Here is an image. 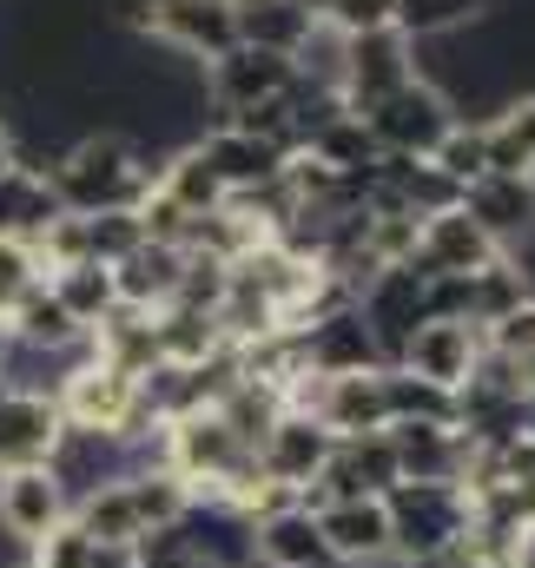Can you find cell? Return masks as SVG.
I'll return each instance as SVG.
<instances>
[{
  "instance_id": "cell-16",
  "label": "cell",
  "mask_w": 535,
  "mask_h": 568,
  "mask_svg": "<svg viewBox=\"0 0 535 568\" xmlns=\"http://www.w3.org/2000/svg\"><path fill=\"white\" fill-rule=\"evenodd\" d=\"M199 145V159L212 165V179L225 185V199L232 192H259V185H271L277 172H284V152L271 140H259V133H245V126H212Z\"/></svg>"
},
{
  "instance_id": "cell-7",
  "label": "cell",
  "mask_w": 535,
  "mask_h": 568,
  "mask_svg": "<svg viewBox=\"0 0 535 568\" xmlns=\"http://www.w3.org/2000/svg\"><path fill=\"white\" fill-rule=\"evenodd\" d=\"M145 33L192 60H225L239 47V13H232V0H152Z\"/></svg>"
},
{
  "instance_id": "cell-17",
  "label": "cell",
  "mask_w": 535,
  "mask_h": 568,
  "mask_svg": "<svg viewBox=\"0 0 535 568\" xmlns=\"http://www.w3.org/2000/svg\"><path fill=\"white\" fill-rule=\"evenodd\" d=\"M252 562L265 568H337L324 529L311 509H277V516H259L252 523Z\"/></svg>"
},
{
  "instance_id": "cell-21",
  "label": "cell",
  "mask_w": 535,
  "mask_h": 568,
  "mask_svg": "<svg viewBox=\"0 0 535 568\" xmlns=\"http://www.w3.org/2000/svg\"><path fill=\"white\" fill-rule=\"evenodd\" d=\"M317 424L331 436H364V429H391L384 410V371H351V377H324L317 397Z\"/></svg>"
},
{
  "instance_id": "cell-22",
  "label": "cell",
  "mask_w": 535,
  "mask_h": 568,
  "mask_svg": "<svg viewBox=\"0 0 535 568\" xmlns=\"http://www.w3.org/2000/svg\"><path fill=\"white\" fill-rule=\"evenodd\" d=\"M483 165L503 172V179H535V93L509 100L483 126Z\"/></svg>"
},
{
  "instance_id": "cell-37",
  "label": "cell",
  "mask_w": 535,
  "mask_h": 568,
  "mask_svg": "<svg viewBox=\"0 0 535 568\" xmlns=\"http://www.w3.org/2000/svg\"><path fill=\"white\" fill-rule=\"evenodd\" d=\"M0 357H7V324H0Z\"/></svg>"
},
{
  "instance_id": "cell-4",
  "label": "cell",
  "mask_w": 535,
  "mask_h": 568,
  "mask_svg": "<svg viewBox=\"0 0 535 568\" xmlns=\"http://www.w3.org/2000/svg\"><path fill=\"white\" fill-rule=\"evenodd\" d=\"M403 80H416V40H403L397 27H377V33H344V80H337V100L344 113H371L377 100H391Z\"/></svg>"
},
{
  "instance_id": "cell-8",
  "label": "cell",
  "mask_w": 535,
  "mask_h": 568,
  "mask_svg": "<svg viewBox=\"0 0 535 568\" xmlns=\"http://www.w3.org/2000/svg\"><path fill=\"white\" fill-rule=\"evenodd\" d=\"M476 357H483V331H476V324L430 317V324L410 331V344H403L397 364L410 377H430V384H443V390H463L470 371H476Z\"/></svg>"
},
{
  "instance_id": "cell-33",
  "label": "cell",
  "mask_w": 535,
  "mask_h": 568,
  "mask_svg": "<svg viewBox=\"0 0 535 568\" xmlns=\"http://www.w3.org/2000/svg\"><path fill=\"white\" fill-rule=\"evenodd\" d=\"M410 568H470V562H463V556L450 549V556H430V562H410Z\"/></svg>"
},
{
  "instance_id": "cell-2",
  "label": "cell",
  "mask_w": 535,
  "mask_h": 568,
  "mask_svg": "<svg viewBox=\"0 0 535 568\" xmlns=\"http://www.w3.org/2000/svg\"><path fill=\"white\" fill-rule=\"evenodd\" d=\"M384 516H391V562H430L450 556L470 536V496L463 483H391L384 489Z\"/></svg>"
},
{
  "instance_id": "cell-6",
  "label": "cell",
  "mask_w": 535,
  "mask_h": 568,
  "mask_svg": "<svg viewBox=\"0 0 535 568\" xmlns=\"http://www.w3.org/2000/svg\"><path fill=\"white\" fill-rule=\"evenodd\" d=\"M291 87V60L284 53H265V47H232L225 60H212L205 73V93L219 106V126H239L252 106H265Z\"/></svg>"
},
{
  "instance_id": "cell-29",
  "label": "cell",
  "mask_w": 535,
  "mask_h": 568,
  "mask_svg": "<svg viewBox=\"0 0 535 568\" xmlns=\"http://www.w3.org/2000/svg\"><path fill=\"white\" fill-rule=\"evenodd\" d=\"M40 278H47V272H40L33 245H13V239H0V324L13 317V304H20V297H27Z\"/></svg>"
},
{
  "instance_id": "cell-20",
  "label": "cell",
  "mask_w": 535,
  "mask_h": 568,
  "mask_svg": "<svg viewBox=\"0 0 535 568\" xmlns=\"http://www.w3.org/2000/svg\"><path fill=\"white\" fill-rule=\"evenodd\" d=\"M179 284H185V245H139L127 252L120 265H113V291H120V304H139V311H165L172 297H179Z\"/></svg>"
},
{
  "instance_id": "cell-36",
  "label": "cell",
  "mask_w": 535,
  "mask_h": 568,
  "mask_svg": "<svg viewBox=\"0 0 535 568\" xmlns=\"http://www.w3.org/2000/svg\"><path fill=\"white\" fill-rule=\"evenodd\" d=\"M7 165H13V152H7V126H0V172H7Z\"/></svg>"
},
{
  "instance_id": "cell-19",
  "label": "cell",
  "mask_w": 535,
  "mask_h": 568,
  "mask_svg": "<svg viewBox=\"0 0 535 568\" xmlns=\"http://www.w3.org/2000/svg\"><path fill=\"white\" fill-rule=\"evenodd\" d=\"M60 212H67V205H60V192L47 185V172H27V165H7V172H0V239L40 245Z\"/></svg>"
},
{
  "instance_id": "cell-28",
  "label": "cell",
  "mask_w": 535,
  "mask_h": 568,
  "mask_svg": "<svg viewBox=\"0 0 535 568\" xmlns=\"http://www.w3.org/2000/svg\"><path fill=\"white\" fill-rule=\"evenodd\" d=\"M430 165L443 172V179H456V185H470V179H483L489 165H483V126H470V120H456L443 140H436V152H430Z\"/></svg>"
},
{
  "instance_id": "cell-26",
  "label": "cell",
  "mask_w": 535,
  "mask_h": 568,
  "mask_svg": "<svg viewBox=\"0 0 535 568\" xmlns=\"http://www.w3.org/2000/svg\"><path fill=\"white\" fill-rule=\"evenodd\" d=\"M483 7H496V0H397V33L403 40H443L456 27H470Z\"/></svg>"
},
{
  "instance_id": "cell-32",
  "label": "cell",
  "mask_w": 535,
  "mask_h": 568,
  "mask_svg": "<svg viewBox=\"0 0 535 568\" xmlns=\"http://www.w3.org/2000/svg\"><path fill=\"white\" fill-rule=\"evenodd\" d=\"M291 7H297V13H311V20H324V13H331L337 0H291Z\"/></svg>"
},
{
  "instance_id": "cell-1",
  "label": "cell",
  "mask_w": 535,
  "mask_h": 568,
  "mask_svg": "<svg viewBox=\"0 0 535 568\" xmlns=\"http://www.w3.org/2000/svg\"><path fill=\"white\" fill-rule=\"evenodd\" d=\"M47 185L60 192L67 212H133L159 185V165H152V145H139L120 126H100V133H80L60 152Z\"/></svg>"
},
{
  "instance_id": "cell-9",
  "label": "cell",
  "mask_w": 535,
  "mask_h": 568,
  "mask_svg": "<svg viewBox=\"0 0 535 568\" xmlns=\"http://www.w3.org/2000/svg\"><path fill=\"white\" fill-rule=\"evenodd\" d=\"M331 429L317 424V417H297V410H284L271 436L259 443V469H265V483L277 489H291V496H304L311 483H317V469H324V456H331Z\"/></svg>"
},
{
  "instance_id": "cell-18",
  "label": "cell",
  "mask_w": 535,
  "mask_h": 568,
  "mask_svg": "<svg viewBox=\"0 0 535 568\" xmlns=\"http://www.w3.org/2000/svg\"><path fill=\"white\" fill-rule=\"evenodd\" d=\"M7 337L13 344H33V351H53V357H73V351H93V331L53 297V284L40 278L7 317Z\"/></svg>"
},
{
  "instance_id": "cell-23",
  "label": "cell",
  "mask_w": 535,
  "mask_h": 568,
  "mask_svg": "<svg viewBox=\"0 0 535 568\" xmlns=\"http://www.w3.org/2000/svg\"><path fill=\"white\" fill-rule=\"evenodd\" d=\"M384 410H391V424H456V390L391 364L384 371Z\"/></svg>"
},
{
  "instance_id": "cell-10",
  "label": "cell",
  "mask_w": 535,
  "mask_h": 568,
  "mask_svg": "<svg viewBox=\"0 0 535 568\" xmlns=\"http://www.w3.org/2000/svg\"><path fill=\"white\" fill-rule=\"evenodd\" d=\"M456 205L483 225V239H489L496 252H509V245L535 239V179L483 172V179H470V185H463V199H456Z\"/></svg>"
},
{
  "instance_id": "cell-35",
  "label": "cell",
  "mask_w": 535,
  "mask_h": 568,
  "mask_svg": "<svg viewBox=\"0 0 535 568\" xmlns=\"http://www.w3.org/2000/svg\"><path fill=\"white\" fill-rule=\"evenodd\" d=\"M252 7H271V0H232V13H252Z\"/></svg>"
},
{
  "instance_id": "cell-5",
  "label": "cell",
  "mask_w": 535,
  "mask_h": 568,
  "mask_svg": "<svg viewBox=\"0 0 535 568\" xmlns=\"http://www.w3.org/2000/svg\"><path fill=\"white\" fill-rule=\"evenodd\" d=\"M60 424L73 429H133L145 424V404H139V377L133 371H113V364H100V357H87L67 384H60Z\"/></svg>"
},
{
  "instance_id": "cell-30",
  "label": "cell",
  "mask_w": 535,
  "mask_h": 568,
  "mask_svg": "<svg viewBox=\"0 0 535 568\" xmlns=\"http://www.w3.org/2000/svg\"><path fill=\"white\" fill-rule=\"evenodd\" d=\"M483 344H489L496 357H509V364H529L535 357V297H523L509 317H496V324L483 331Z\"/></svg>"
},
{
  "instance_id": "cell-13",
  "label": "cell",
  "mask_w": 535,
  "mask_h": 568,
  "mask_svg": "<svg viewBox=\"0 0 535 568\" xmlns=\"http://www.w3.org/2000/svg\"><path fill=\"white\" fill-rule=\"evenodd\" d=\"M503 252L483 239V225L463 212V205H450V212H430L423 225H416V265L423 272H450V278H470V272H483V265H496Z\"/></svg>"
},
{
  "instance_id": "cell-31",
  "label": "cell",
  "mask_w": 535,
  "mask_h": 568,
  "mask_svg": "<svg viewBox=\"0 0 535 568\" xmlns=\"http://www.w3.org/2000/svg\"><path fill=\"white\" fill-rule=\"evenodd\" d=\"M324 20L337 33H377V27H397V0H337Z\"/></svg>"
},
{
  "instance_id": "cell-34",
  "label": "cell",
  "mask_w": 535,
  "mask_h": 568,
  "mask_svg": "<svg viewBox=\"0 0 535 568\" xmlns=\"http://www.w3.org/2000/svg\"><path fill=\"white\" fill-rule=\"evenodd\" d=\"M523 436H529V443H535V390H529V397H523Z\"/></svg>"
},
{
  "instance_id": "cell-11",
  "label": "cell",
  "mask_w": 535,
  "mask_h": 568,
  "mask_svg": "<svg viewBox=\"0 0 535 568\" xmlns=\"http://www.w3.org/2000/svg\"><path fill=\"white\" fill-rule=\"evenodd\" d=\"M317 529H324L337 568H384L391 562V516H384V496L324 503V509H317Z\"/></svg>"
},
{
  "instance_id": "cell-15",
  "label": "cell",
  "mask_w": 535,
  "mask_h": 568,
  "mask_svg": "<svg viewBox=\"0 0 535 568\" xmlns=\"http://www.w3.org/2000/svg\"><path fill=\"white\" fill-rule=\"evenodd\" d=\"M60 404L53 397H27V390H0V476L7 469H33L53 456L60 443Z\"/></svg>"
},
{
  "instance_id": "cell-24",
  "label": "cell",
  "mask_w": 535,
  "mask_h": 568,
  "mask_svg": "<svg viewBox=\"0 0 535 568\" xmlns=\"http://www.w3.org/2000/svg\"><path fill=\"white\" fill-rule=\"evenodd\" d=\"M47 284H53V297H60V304H67L87 331H93V324L120 304L113 272H107V265H93V258H87V265H60V272H47Z\"/></svg>"
},
{
  "instance_id": "cell-3",
  "label": "cell",
  "mask_w": 535,
  "mask_h": 568,
  "mask_svg": "<svg viewBox=\"0 0 535 568\" xmlns=\"http://www.w3.org/2000/svg\"><path fill=\"white\" fill-rule=\"evenodd\" d=\"M364 126H371L377 152L430 159V152H436V140L456 126V106H450V93H443L436 80H403L391 100H377V106L364 113Z\"/></svg>"
},
{
  "instance_id": "cell-14",
  "label": "cell",
  "mask_w": 535,
  "mask_h": 568,
  "mask_svg": "<svg viewBox=\"0 0 535 568\" xmlns=\"http://www.w3.org/2000/svg\"><path fill=\"white\" fill-rule=\"evenodd\" d=\"M67 523V496H60V483L47 476V463H33V469H7L0 476V529L13 536V542H40V536H53Z\"/></svg>"
},
{
  "instance_id": "cell-25",
  "label": "cell",
  "mask_w": 535,
  "mask_h": 568,
  "mask_svg": "<svg viewBox=\"0 0 535 568\" xmlns=\"http://www.w3.org/2000/svg\"><path fill=\"white\" fill-rule=\"evenodd\" d=\"M304 33H311V13H297L291 0H271V7H252V13H239V47H265V53H297L304 47Z\"/></svg>"
},
{
  "instance_id": "cell-27",
  "label": "cell",
  "mask_w": 535,
  "mask_h": 568,
  "mask_svg": "<svg viewBox=\"0 0 535 568\" xmlns=\"http://www.w3.org/2000/svg\"><path fill=\"white\" fill-rule=\"evenodd\" d=\"M80 219V239H87V258L93 265H120L127 252H139L145 245V232H139V212H73Z\"/></svg>"
},
{
  "instance_id": "cell-12",
  "label": "cell",
  "mask_w": 535,
  "mask_h": 568,
  "mask_svg": "<svg viewBox=\"0 0 535 568\" xmlns=\"http://www.w3.org/2000/svg\"><path fill=\"white\" fill-rule=\"evenodd\" d=\"M397 449V483H463L476 443L456 424H391Z\"/></svg>"
}]
</instances>
